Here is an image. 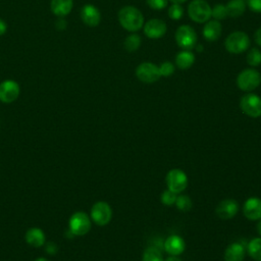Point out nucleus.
Listing matches in <instances>:
<instances>
[{"mask_svg": "<svg viewBox=\"0 0 261 261\" xmlns=\"http://www.w3.org/2000/svg\"><path fill=\"white\" fill-rule=\"evenodd\" d=\"M118 20L121 27L128 32H137L144 24L142 12L134 6H124L118 12Z\"/></svg>", "mask_w": 261, "mask_h": 261, "instance_id": "f257e3e1", "label": "nucleus"}, {"mask_svg": "<svg viewBox=\"0 0 261 261\" xmlns=\"http://www.w3.org/2000/svg\"><path fill=\"white\" fill-rule=\"evenodd\" d=\"M225 49L232 54H240L245 52L250 46V39L244 32H233L229 34L224 41Z\"/></svg>", "mask_w": 261, "mask_h": 261, "instance_id": "f03ea898", "label": "nucleus"}, {"mask_svg": "<svg viewBox=\"0 0 261 261\" xmlns=\"http://www.w3.org/2000/svg\"><path fill=\"white\" fill-rule=\"evenodd\" d=\"M188 13L195 22H206L211 17V7L205 0H192L188 6Z\"/></svg>", "mask_w": 261, "mask_h": 261, "instance_id": "7ed1b4c3", "label": "nucleus"}, {"mask_svg": "<svg viewBox=\"0 0 261 261\" xmlns=\"http://www.w3.org/2000/svg\"><path fill=\"white\" fill-rule=\"evenodd\" d=\"M261 84V75L254 68H246L241 71L237 77L238 87L245 92L255 90Z\"/></svg>", "mask_w": 261, "mask_h": 261, "instance_id": "20e7f679", "label": "nucleus"}, {"mask_svg": "<svg viewBox=\"0 0 261 261\" xmlns=\"http://www.w3.org/2000/svg\"><path fill=\"white\" fill-rule=\"evenodd\" d=\"M241 110L248 116L257 118L261 116V98L256 94H246L240 100Z\"/></svg>", "mask_w": 261, "mask_h": 261, "instance_id": "39448f33", "label": "nucleus"}, {"mask_svg": "<svg viewBox=\"0 0 261 261\" xmlns=\"http://www.w3.org/2000/svg\"><path fill=\"white\" fill-rule=\"evenodd\" d=\"M91 229V220L87 213L79 211L69 218V232L72 236H84Z\"/></svg>", "mask_w": 261, "mask_h": 261, "instance_id": "423d86ee", "label": "nucleus"}, {"mask_svg": "<svg viewBox=\"0 0 261 261\" xmlns=\"http://www.w3.org/2000/svg\"><path fill=\"white\" fill-rule=\"evenodd\" d=\"M176 44L184 50H191L197 43V34L195 30L187 24L180 25L175 32Z\"/></svg>", "mask_w": 261, "mask_h": 261, "instance_id": "0eeeda50", "label": "nucleus"}, {"mask_svg": "<svg viewBox=\"0 0 261 261\" xmlns=\"http://www.w3.org/2000/svg\"><path fill=\"white\" fill-rule=\"evenodd\" d=\"M166 185L168 190L174 192L175 194L181 193L188 187V176L185 171L178 168L171 169L166 174Z\"/></svg>", "mask_w": 261, "mask_h": 261, "instance_id": "6e6552de", "label": "nucleus"}, {"mask_svg": "<svg viewBox=\"0 0 261 261\" xmlns=\"http://www.w3.org/2000/svg\"><path fill=\"white\" fill-rule=\"evenodd\" d=\"M112 217V210L108 203L99 201L92 206L91 218L92 220L100 226L108 224Z\"/></svg>", "mask_w": 261, "mask_h": 261, "instance_id": "1a4fd4ad", "label": "nucleus"}, {"mask_svg": "<svg viewBox=\"0 0 261 261\" xmlns=\"http://www.w3.org/2000/svg\"><path fill=\"white\" fill-rule=\"evenodd\" d=\"M136 75L145 84H153L161 77L159 67L151 62H143L139 64L136 69Z\"/></svg>", "mask_w": 261, "mask_h": 261, "instance_id": "9d476101", "label": "nucleus"}, {"mask_svg": "<svg viewBox=\"0 0 261 261\" xmlns=\"http://www.w3.org/2000/svg\"><path fill=\"white\" fill-rule=\"evenodd\" d=\"M19 92V85L15 81L5 80L0 84V101L11 103L17 99Z\"/></svg>", "mask_w": 261, "mask_h": 261, "instance_id": "9b49d317", "label": "nucleus"}, {"mask_svg": "<svg viewBox=\"0 0 261 261\" xmlns=\"http://www.w3.org/2000/svg\"><path fill=\"white\" fill-rule=\"evenodd\" d=\"M167 27L164 20L159 18H153L147 21L144 25V33L150 39H159L166 33Z\"/></svg>", "mask_w": 261, "mask_h": 261, "instance_id": "f8f14e48", "label": "nucleus"}, {"mask_svg": "<svg viewBox=\"0 0 261 261\" xmlns=\"http://www.w3.org/2000/svg\"><path fill=\"white\" fill-rule=\"evenodd\" d=\"M239 211V204L233 199L222 200L216 207L215 212L221 219H230L236 216Z\"/></svg>", "mask_w": 261, "mask_h": 261, "instance_id": "ddd939ff", "label": "nucleus"}, {"mask_svg": "<svg viewBox=\"0 0 261 261\" xmlns=\"http://www.w3.org/2000/svg\"><path fill=\"white\" fill-rule=\"evenodd\" d=\"M81 18L88 27H97L101 20V13L96 6L86 4L81 9Z\"/></svg>", "mask_w": 261, "mask_h": 261, "instance_id": "4468645a", "label": "nucleus"}, {"mask_svg": "<svg viewBox=\"0 0 261 261\" xmlns=\"http://www.w3.org/2000/svg\"><path fill=\"white\" fill-rule=\"evenodd\" d=\"M245 216L250 220L261 219V199L257 197L249 198L243 207Z\"/></svg>", "mask_w": 261, "mask_h": 261, "instance_id": "2eb2a0df", "label": "nucleus"}, {"mask_svg": "<svg viewBox=\"0 0 261 261\" xmlns=\"http://www.w3.org/2000/svg\"><path fill=\"white\" fill-rule=\"evenodd\" d=\"M163 248L169 255L178 256L185 251L186 245L184 240L179 236L172 234L164 241Z\"/></svg>", "mask_w": 261, "mask_h": 261, "instance_id": "dca6fc26", "label": "nucleus"}, {"mask_svg": "<svg viewBox=\"0 0 261 261\" xmlns=\"http://www.w3.org/2000/svg\"><path fill=\"white\" fill-rule=\"evenodd\" d=\"M73 6L72 0H51L50 8L54 15L64 17L70 13Z\"/></svg>", "mask_w": 261, "mask_h": 261, "instance_id": "f3484780", "label": "nucleus"}, {"mask_svg": "<svg viewBox=\"0 0 261 261\" xmlns=\"http://www.w3.org/2000/svg\"><path fill=\"white\" fill-rule=\"evenodd\" d=\"M24 239H25V242L30 246L35 247V248H39V247L43 246L46 241L44 231L39 227H32V228L28 229V231L25 232Z\"/></svg>", "mask_w": 261, "mask_h": 261, "instance_id": "a211bd4d", "label": "nucleus"}, {"mask_svg": "<svg viewBox=\"0 0 261 261\" xmlns=\"http://www.w3.org/2000/svg\"><path fill=\"white\" fill-rule=\"evenodd\" d=\"M221 31L222 28L218 20H210L203 28V37L209 42H214L219 39Z\"/></svg>", "mask_w": 261, "mask_h": 261, "instance_id": "6ab92c4d", "label": "nucleus"}, {"mask_svg": "<svg viewBox=\"0 0 261 261\" xmlns=\"http://www.w3.org/2000/svg\"><path fill=\"white\" fill-rule=\"evenodd\" d=\"M245 248L240 243L230 244L224 252V261H243Z\"/></svg>", "mask_w": 261, "mask_h": 261, "instance_id": "aec40b11", "label": "nucleus"}, {"mask_svg": "<svg viewBox=\"0 0 261 261\" xmlns=\"http://www.w3.org/2000/svg\"><path fill=\"white\" fill-rule=\"evenodd\" d=\"M195 62V55L190 50H182L175 57V64L180 69L190 68Z\"/></svg>", "mask_w": 261, "mask_h": 261, "instance_id": "412c9836", "label": "nucleus"}, {"mask_svg": "<svg viewBox=\"0 0 261 261\" xmlns=\"http://www.w3.org/2000/svg\"><path fill=\"white\" fill-rule=\"evenodd\" d=\"M227 16L239 17L246 10V3L244 0H230L225 5Z\"/></svg>", "mask_w": 261, "mask_h": 261, "instance_id": "4be33fe9", "label": "nucleus"}, {"mask_svg": "<svg viewBox=\"0 0 261 261\" xmlns=\"http://www.w3.org/2000/svg\"><path fill=\"white\" fill-rule=\"evenodd\" d=\"M248 253L254 260L261 261V238H255L248 244Z\"/></svg>", "mask_w": 261, "mask_h": 261, "instance_id": "5701e85b", "label": "nucleus"}, {"mask_svg": "<svg viewBox=\"0 0 261 261\" xmlns=\"http://www.w3.org/2000/svg\"><path fill=\"white\" fill-rule=\"evenodd\" d=\"M123 45H124V48L128 52L137 51L139 49V47L141 46V38L137 34H132L125 38Z\"/></svg>", "mask_w": 261, "mask_h": 261, "instance_id": "b1692460", "label": "nucleus"}, {"mask_svg": "<svg viewBox=\"0 0 261 261\" xmlns=\"http://www.w3.org/2000/svg\"><path fill=\"white\" fill-rule=\"evenodd\" d=\"M143 261H164L159 249L155 247H148L143 254Z\"/></svg>", "mask_w": 261, "mask_h": 261, "instance_id": "393cba45", "label": "nucleus"}, {"mask_svg": "<svg viewBox=\"0 0 261 261\" xmlns=\"http://www.w3.org/2000/svg\"><path fill=\"white\" fill-rule=\"evenodd\" d=\"M175 205L178 210H180L182 212H187V211L191 210L193 203H192V200L190 199V197H188L186 195H180L176 198Z\"/></svg>", "mask_w": 261, "mask_h": 261, "instance_id": "a878e982", "label": "nucleus"}, {"mask_svg": "<svg viewBox=\"0 0 261 261\" xmlns=\"http://www.w3.org/2000/svg\"><path fill=\"white\" fill-rule=\"evenodd\" d=\"M247 62L251 66H258L261 64V51L257 48H252L247 54Z\"/></svg>", "mask_w": 261, "mask_h": 261, "instance_id": "bb28decb", "label": "nucleus"}, {"mask_svg": "<svg viewBox=\"0 0 261 261\" xmlns=\"http://www.w3.org/2000/svg\"><path fill=\"white\" fill-rule=\"evenodd\" d=\"M211 16L215 18V20L224 19L227 16L226 7L223 4H216L213 8H211Z\"/></svg>", "mask_w": 261, "mask_h": 261, "instance_id": "cd10ccee", "label": "nucleus"}, {"mask_svg": "<svg viewBox=\"0 0 261 261\" xmlns=\"http://www.w3.org/2000/svg\"><path fill=\"white\" fill-rule=\"evenodd\" d=\"M184 14V9L180 4L173 3L169 8H168V16L173 19V20H178L181 18Z\"/></svg>", "mask_w": 261, "mask_h": 261, "instance_id": "c85d7f7f", "label": "nucleus"}, {"mask_svg": "<svg viewBox=\"0 0 261 261\" xmlns=\"http://www.w3.org/2000/svg\"><path fill=\"white\" fill-rule=\"evenodd\" d=\"M176 194L170 190H165L161 195V202L166 206H171L176 201Z\"/></svg>", "mask_w": 261, "mask_h": 261, "instance_id": "c756f323", "label": "nucleus"}, {"mask_svg": "<svg viewBox=\"0 0 261 261\" xmlns=\"http://www.w3.org/2000/svg\"><path fill=\"white\" fill-rule=\"evenodd\" d=\"M174 71V65L169 61H164L159 66V72L161 76H170Z\"/></svg>", "mask_w": 261, "mask_h": 261, "instance_id": "7c9ffc66", "label": "nucleus"}, {"mask_svg": "<svg viewBox=\"0 0 261 261\" xmlns=\"http://www.w3.org/2000/svg\"><path fill=\"white\" fill-rule=\"evenodd\" d=\"M147 5L154 10H162L167 6L168 0H146Z\"/></svg>", "mask_w": 261, "mask_h": 261, "instance_id": "2f4dec72", "label": "nucleus"}, {"mask_svg": "<svg viewBox=\"0 0 261 261\" xmlns=\"http://www.w3.org/2000/svg\"><path fill=\"white\" fill-rule=\"evenodd\" d=\"M249 8L257 13H261V0H248Z\"/></svg>", "mask_w": 261, "mask_h": 261, "instance_id": "473e14b6", "label": "nucleus"}, {"mask_svg": "<svg viewBox=\"0 0 261 261\" xmlns=\"http://www.w3.org/2000/svg\"><path fill=\"white\" fill-rule=\"evenodd\" d=\"M46 252L49 254H55L57 252V247L53 243H49V244H47Z\"/></svg>", "mask_w": 261, "mask_h": 261, "instance_id": "72a5a7b5", "label": "nucleus"}, {"mask_svg": "<svg viewBox=\"0 0 261 261\" xmlns=\"http://www.w3.org/2000/svg\"><path fill=\"white\" fill-rule=\"evenodd\" d=\"M6 31H7V24H6V22H5L3 19L0 18V36L4 35V34L6 33Z\"/></svg>", "mask_w": 261, "mask_h": 261, "instance_id": "f704fd0d", "label": "nucleus"}, {"mask_svg": "<svg viewBox=\"0 0 261 261\" xmlns=\"http://www.w3.org/2000/svg\"><path fill=\"white\" fill-rule=\"evenodd\" d=\"M254 38H255V42L261 47V28L256 31Z\"/></svg>", "mask_w": 261, "mask_h": 261, "instance_id": "c9c22d12", "label": "nucleus"}, {"mask_svg": "<svg viewBox=\"0 0 261 261\" xmlns=\"http://www.w3.org/2000/svg\"><path fill=\"white\" fill-rule=\"evenodd\" d=\"M164 261H181L177 256H174V255H170L169 257H167Z\"/></svg>", "mask_w": 261, "mask_h": 261, "instance_id": "e433bc0d", "label": "nucleus"}, {"mask_svg": "<svg viewBox=\"0 0 261 261\" xmlns=\"http://www.w3.org/2000/svg\"><path fill=\"white\" fill-rule=\"evenodd\" d=\"M260 221L258 222V224H257V230H258V232H259V234L261 236V219H259Z\"/></svg>", "mask_w": 261, "mask_h": 261, "instance_id": "4c0bfd02", "label": "nucleus"}, {"mask_svg": "<svg viewBox=\"0 0 261 261\" xmlns=\"http://www.w3.org/2000/svg\"><path fill=\"white\" fill-rule=\"evenodd\" d=\"M170 1H172L173 3H177V4H180V3H184V2H186L187 0H170Z\"/></svg>", "mask_w": 261, "mask_h": 261, "instance_id": "58836bf2", "label": "nucleus"}, {"mask_svg": "<svg viewBox=\"0 0 261 261\" xmlns=\"http://www.w3.org/2000/svg\"><path fill=\"white\" fill-rule=\"evenodd\" d=\"M34 261H49V260H47L46 258H41V257H40V258H37V259H35Z\"/></svg>", "mask_w": 261, "mask_h": 261, "instance_id": "ea45409f", "label": "nucleus"}]
</instances>
